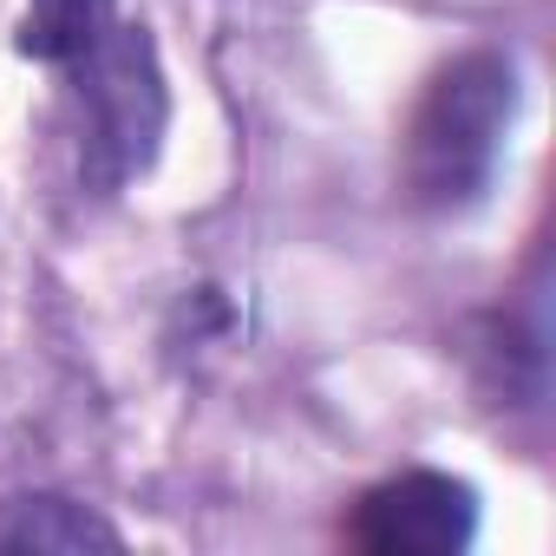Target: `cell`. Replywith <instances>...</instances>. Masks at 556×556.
Segmentation results:
<instances>
[{
  "label": "cell",
  "mask_w": 556,
  "mask_h": 556,
  "mask_svg": "<svg viewBox=\"0 0 556 556\" xmlns=\"http://www.w3.org/2000/svg\"><path fill=\"white\" fill-rule=\"evenodd\" d=\"M517 112V66L497 47L458 53L413 105L406 144H400V177L419 210H471L497 170L504 131Z\"/></svg>",
  "instance_id": "1"
},
{
  "label": "cell",
  "mask_w": 556,
  "mask_h": 556,
  "mask_svg": "<svg viewBox=\"0 0 556 556\" xmlns=\"http://www.w3.org/2000/svg\"><path fill=\"white\" fill-rule=\"evenodd\" d=\"M73 86L79 112V184L112 197L131 177L151 170L164 125H170V92L157 47L138 21H112L73 66H60Z\"/></svg>",
  "instance_id": "2"
},
{
  "label": "cell",
  "mask_w": 556,
  "mask_h": 556,
  "mask_svg": "<svg viewBox=\"0 0 556 556\" xmlns=\"http://www.w3.org/2000/svg\"><path fill=\"white\" fill-rule=\"evenodd\" d=\"M471 530H478V491L426 465L374 484L348 517V543L367 556H458Z\"/></svg>",
  "instance_id": "3"
},
{
  "label": "cell",
  "mask_w": 556,
  "mask_h": 556,
  "mask_svg": "<svg viewBox=\"0 0 556 556\" xmlns=\"http://www.w3.org/2000/svg\"><path fill=\"white\" fill-rule=\"evenodd\" d=\"M0 549L8 556H86V549H125L118 523H105L92 504L60 497V491H21L0 504Z\"/></svg>",
  "instance_id": "4"
},
{
  "label": "cell",
  "mask_w": 556,
  "mask_h": 556,
  "mask_svg": "<svg viewBox=\"0 0 556 556\" xmlns=\"http://www.w3.org/2000/svg\"><path fill=\"white\" fill-rule=\"evenodd\" d=\"M112 21H118L112 0H27L21 53L40 60V66H73Z\"/></svg>",
  "instance_id": "5"
}]
</instances>
